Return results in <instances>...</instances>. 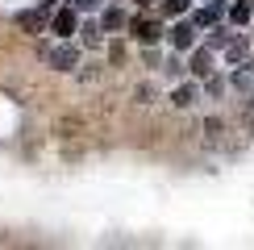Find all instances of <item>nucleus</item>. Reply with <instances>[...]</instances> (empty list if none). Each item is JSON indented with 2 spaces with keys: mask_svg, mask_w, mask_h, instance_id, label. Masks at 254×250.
<instances>
[{
  "mask_svg": "<svg viewBox=\"0 0 254 250\" xmlns=\"http://www.w3.org/2000/svg\"><path fill=\"white\" fill-rule=\"evenodd\" d=\"M234 83H238V88H254V71H238Z\"/></svg>",
  "mask_w": 254,
  "mask_h": 250,
  "instance_id": "2eb2a0df",
  "label": "nucleus"
},
{
  "mask_svg": "<svg viewBox=\"0 0 254 250\" xmlns=\"http://www.w3.org/2000/svg\"><path fill=\"white\" fill-rule=\"evenodd\" d=\"M204 79H208V83H204V88H208V96H217V92L225 88V79H221V75H204Z\"/></svg>",
  "mask_w": 254,
  "mask_h": 250,
  "instance_id": "4468645a",
  "label": "nucleus"
},
{
  "mask_svg": "<svg viewBox=\"0 0 254 250\" xmlns=\"http://www.w3.org/2000/svg\"><path fill=\"white\" fill-rule=\"evenodd\" d=\"M100 25H104V34H121V29H129V13H125L121 4H113L109 13L100 17Z\"/></svg>",
  "mask_w": 254,
  "mask_h": 250,
  "instance_id": "423d86ee",
  "label": "nucleus"
},
{
  "mask_svg": "<svg viewBox=\"0 0 254 250\" xmlns=\"http://www.w3.org/2000/svg\"><path fill=\"white\" fill-rule=\"evenodd\" d=\"M196 42H200V25H196L192 17H188V21H179V25L171 29V46H175V50H192Z\"/></svg>",
  "mask_w": 254,
  "mask_h": 250,
  "instance_id": "7ed1b4c3",
  "label": "nucleus"
},
{
  "mask_svg": "<svg viewBox=\"0 0 254 250\" xmlns=\"http://www.w3.org/2000/svg\"><path fill=\"white\" fill-rule=\"evenodd\" d=\"M163 71H167V75H171V79H179V75H184V62H179V59H171V62H167Z\"/></svg>",
  "mask_w": 254,
  "mask_h": 250,
  "instance_id": "dca6fc26",
  "label": "nucleus"
},
{
  "mask_svg": "<svg viewBox=\"0 0 254 250\" xmlns=\"http://www.w3.org/2000/svg\"><path fill=\"white\" fill-rule=\"evenodd\" d=\"M229 17H234V25H246V21L254 17V4H250V0H238V4L229 8Z\"/></svg>",
  "mask_w": 254,
  "mask_h": 250,
  "instance_id": "9d476101",
  "label": "nucleus"
},
{
  "mask_svg": "<svg viewBox=\"0 0 254 250\" xmlns=\"http://www.w3.org/2000/svg\"><path fill=\"white\" fill-rule=\"evenodd\" d=\"M188 71H192L196 79L213 75V46H192V59H188Z\"/></svg>",
  "mask_w": 254,
  "mask_h": 250,
  "instance_id": "20e7f679",
  "label": "nucleus"
},
{
  "mask_svg": "<svg viewBox=\"0 0 254 250\" xmlns=\"http://www.w3.org/2000/svg\"><path fill=\"white\" fill-rule=\"evenodd\" d=\"M100 0H75V8H96Z\"/></svg>",
  "mask_w": 254,
  "mask_h": 250,
  "instance_id": "f3484780",
  "label": "nucleus"
},
{
  "mask_svg": "<svg viewBox=\"0 0 254 250\" xmlns=\"http://www.w3.org/2000/svg\"><path fill=\"white\" fill-rule=\"evenodd\" d=\"M158 13H163V17H184V13H188V0H163Z\"/></svg>",
  "mask_w": 254,
  "mask_h": 250,
  "instance_id": "9b49d317",
  "label": "nucleus"
},
{
  "mask_svg": "<svg viewBox=\"0 0 254 250\" xmlns=\"http://www.w3.org/2000/svg\"><path fill=\"white\" fill-rule=\"evenodd\" d=\"M75 34H79V42H83V50H100V46H104V25H100L96 17H92V21H79Z\"/></svg>",
  "mask_w": 254,
  "mask_h": 250,
  "instance_id": "39448f33",
  "label": "nucleus"
},
{
  "mask_svg": "<svg viewBox=\"0 0 254 250\" xmlns=\"http://www.w3.org/2000/svg\"><path fill=\"white\" fill-rule=\"evenodd\" d=\"M125 55H129V50H125V42H121V38H113V42H109V62H113V67H121Z\"/></svg>",
  "mask_w": 254,
  "mask_h": 250,
  "instance_id": "f8f14e48",
  "label": "nucleus"
},
{
  "mask_svg": "<svg viewBox=\"0 0 254 250\" xmlns=\"http://www.w3.org/2000/svg\"><path fill=\"white\" fill-rule=\"evenodd\" d=\"M129 34L142 42V46H158L163 34H167V29H163V13L154 17V13H146V8H142V13H133L129 17Z\"/></svg>",
  "mask_w": 254,
  "mask_h": 250,
  "instance_id": "f257e3e1",
  "label": "nucleus"
},
{
  "mask_svg": "<svg viewBox=\"0 0 254 250\" xmlns=\"http://www.w3.org/2000/svg\"><path fill=\"white\" fill-rule=\"evenodd\" d=\"M75 59H79V50H75V46H67V38H63V46H59V50H50V62H55L59 71H71V67H75Z\"/></svg>",
  "mask_w": 254,
  "mask_h": 250,
  "instance_id": "0eeeda50",
  "label": "nucleus"
},
{
  "mask_svg": "<svg viewBox=\"0 0 254 250\" xmlns=\"http://www.w3.org/2000/svg\"><path fill=\"white\" fill-rule=\"evenodd\" d=\"M175 104H179V109H188V104H196L200 100V88H196V83H184V88H175V96H171Z\"/></svg>",
  "mask_w": 254,
  "mask_h": 250,
  "instance_id": "1a4fd4ad",
  "label": "nucleus"
},
{
  "mask_svg": "<svg viewBox=\"0 0 254 250\" xmlns=\"http://www.w3.org/2000/svg\"><path fill=\"white\" fill-rule=\"evenodd\" d=\"M133 4H137V8H150V4H154V0H133Z\"/></svg>",
  "mask_w": 254,
  "mask_h": 250,
  "instance_id": "a211bd4d",
  "label": "nucleus"
},
{
  "mask_svg": "<svg viewBox=\"0 0 254 250\" xmlns=\"http://www.w3.org/2000/svg\"><path fill=\"white\" fill-rule=\"evenodd\" d=\"M42 13H46V4H42L38 13H17V25H25V29H38V25H42Z\"/></svg>",
  "mask_w": 254,
  "mask_h": 250,
  "instance_id": "ddd939ff",
  "label": "nucleus"
},
{
  "mask_svg": "<svg viewBox=\"0 0 254 250\" xmlns=\"http://www.w3.org/2000/svg\"><path fill=\"white\" fill-rule=\"evenodd\" d=\"M50 34H55L59 42L63 38H71V34H75V29H79V17H75V4H67V8H55V13H50Z\"/></svg>",
  "mask_w": 254,
  "mask_h": 250,
  "instance_id": "f03ea898",
  "label": "nucleus"
},
{
  "mask_svg": "<svg viewBox=\"0 0 254 250\" xmlns=\"http://www.w3.org/2000/svg\"><path fill=\"white\" fill-rule=\"evenodd\" d=\"M192 21H196L200 29H204V25H217V21H221V0H217V4H208V8H200V13H192Z\"/></svg>",
  "mask_w": 254,
  "mask_h": 250,
  "instance_id": "6e6552de",
  "label": "nucleus"
}]
</instances>
